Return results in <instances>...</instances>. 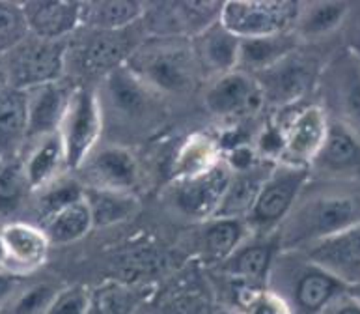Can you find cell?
I'll return each mask as SVG.
<instances>
[{
    "label": "cell",
    "instance_id": "obj_6",
    "mask_svg": "<svg viewBox=\"0 0 360 314\" xmlns=\"http://www.w3.org/2000/svg\"><path fill=\"white\" fill-rule=\"evenodd\" d=\"M308 168L276 161L245 217L250 236H276L308 180Z\"/></svg>",
    "mask_w": 360,
    "mask_h": 314
},
{
    "label": "cell",
    "instance_id": "obj_4",
    "mask_svg": "<svg viewBox=\"0 0 360 314\" xmlns=\"http://www.w3.org/2000/svg\"><path fill=\"white\" fill-rule=\"evenodd\" d=\"M316 92L327 118L360 139V60L347 45L328 56Z\"/></svg>",
    "mask_w": 360,
    "mask_h": 314
},
{
    "label": "cell",
    "instance_id": "obj_44",
    "mask_svg": "<svg viewBox=\"0 0 360 314\" xmlns=\"http://www.w3.org/2000/svg\"><path fill=\"white\" fill-rule=\"evenodd\" d=\"M6 88H8V75H6L4 56H0V94L4 92Z\"/></svg>",
    "mask_w": 360,
    "mask_h": 314
},
{
    "label": "cell",
    "instance_id": "obj_17",
    "mask_svg": "<svg viewBox=\"0 0 360 314\" xmlns=\"http://www.w3.org/2000/svg\"><path fill=\"white\" fill-rule=\"evenodd\" d=\"M101 90L114 116L127 122H140L155 114L159 96L139 81L125 65L103 77Z\"/></svg>",
    "mask_w": 360,
    "mask_h": 314
},
{
    "label": "cell",
    "instance_id": "obj_10",
    "mask_svg": "<svg viewBox=\"0 0 360 314\" xmlns=\"http://www.w3.org/2000/svg\"><path fill=\"white\" fill-rule=\"evenodd\" d=\"M301 2L278 0H231L222 2L219 21L239 39L264 38L276 34L293 32Z\"/></svg>",
    "mask_w": 360,
    "mask_h": 314
},
{
    "label": "cell",
    "instance_id": "obj_19",
    "mask_svg": "<svg viewBox=\"0 0 360 314\" xmlns=\"http://www.w3.org/2000/svg\"><path fill=\"white\" fill-rule=\"evenodd\" d=\"M312 176L360 180V139L344 125L328 120L327 139L310 167Z\"/></svg>",
    "mask_w": 360,
    "mask_h": 314
},
{
    "label": "cell",
    "instance_id": "obj_3",
    "mask_svg": "<svg viewBox=\"0 0 360 314\" xmlns=\"http://www.w3.org/2000/svg\"><path fill=\"white\" fill-rule=\"evenodd\" d=\"M265 288L282 299L290 314H321L334 298L347 290L344 282L299 251H278Z\"/></svg>",
    "mask_w": 360,
    "mask_h": 314
},
{
    "label": "cell",
    "instance_id": "obj_47",
    "mask_svg": "<svg viewBox=\"0 0 360 314\" xmlns=\"http://www.w3.org/2000/svg\"><path fill=\"white\" fill-rule=\"evenodd\" d=\"M0 159H4V157H0Z\"/></svg>",
    "mask_w": 360,
    "mask_h": 314
},
{
    "label": "cell",
    "instance_id": "obj_45",
    "mask_svg": "<svg viewBox=\"0 0 360 314\" xmlns=\"http://www.w3.org/2000/svg\"><path fill=\"white\" fill-rule=\"evenodd\" d=\"M8 265V255H6L4 239H2V234H0V268H6ZM8 270V268H6Z\"/></svg>",
    "mask_w": 360,
    "mask_h": 314
},
{
    "label": "cell",
    "instance_id": "obj_42",
    "mask_svg": "<svg viewBox=\"0 0 360 314\" xmlns=\"http://www.w3.org/2000/svg\"><path fill=\"white\" fill-rule=\"evenodd\" d=\"M321 314H360V303L345 290L338 298H334Z\"/></svg>",
    "mask_w": 360,
    "mask_h": 314
},
{
    "label": "cell",
    "instance_id": "obj_38",
    "mask_svg": "<svg viewBox=\"0 0 360 314\" xmlns=\"http://www.w3.org/2000/svg\"><path fill=\"white\" fill-rule=\"evenodd\" d=\"M91 292L84 284L60 288L45 314H90Z\"/></svg>",
    "mask_w": 360,
    "mask_h": 314
},
{
    "label": "cell",
    "instance_id": "obj_21",
    "mask_svg": "<svg viewBox=\"0 0 360 314\" xmlns=\"http://www.w3.org/2000/svg\"><path fill=\"white\" fill-rule=\"evenodd\" d=\"M0 234L4 239L6 255H8V270L19 275L38 270L44 264L49 253L47 236L36 222L15 221L0 225Z\"/></svg>",
    "mask_w": 360,
    "mask_h": 314
},
{
    "label": "cell",
    "instance_id": "obj_2",
    "mask_svg": "<svg viewBox=\"0 0 360 314\" xmlns=\"http://www.w3.org/2000/svg\"><path fill=\"white\" fill-rule=\"evenodd\" d=\"M124 65L159 98L187 96L204 79L188 38L146 36Z\"/></svg>",
    "mask_w": 360,
    "mask_h": 314
},
{
    "label": "cell",
    "instance_id": "obj_46",
    "mask_svg": "<svg viewBox=\"0 0 360 314\" xmlns=\"http://www.w3.org/2000/svg\"><path fill=\"white\" fill-rule=\"evenodd\" d=\"M347 294H349V296H353V298H355L356 301L360 303V282L359 284H355V287H347Z\"/></svg>",
    "mask_w": 360,
    "mask_h": 314
},
{
    "label": "cell",
    "instance_id": "obj_30",
    "mask_svg": "<svg viewBox=\"0 0 360 314\" xmlns=\"http://www.w3.org/2000/svg\"><path fill=\"white\" fill-rule=\"evenodd\" d=\"M146 11L142 2H84L82 28L118 32L140 25Z\"/></svg>",
    "mask_w": 360,
    "mask_h": 314
},
{
    "label": "cell",
    "instance_id": "obj_27",
    "mask_svg": "<svg viewBox=\"0 0 360 314\" xmlns=\"http://www.w3.org/2000/svg\"><path fill=\"white\" fill-rule=\"evenodd\" d=\"M297 47H301V44L297 42L293 32L241 39L237 70L250 73V75H258L262 71L273 68L282 58H285Z\"/></svg>",
    "mask_w": 360,
    "mask_h": 314
},
{
    "label": "cell",
    "instance_id": "obj_39",
    "mask_svg": "<svg viewBox=\"0 0 360 314\" xmlns=\"http://www.w3.org/2000/svg\"><path fill=\"white\" fill-rule=\"evenodd\" d=\"M241 314H290V310L271 290L252 288L241 299Z\"/></svg>",
    "mask_w": 360,
    "mask_h": 314
},
{
    "label": "cell",
    "instance_id": "obj_40",
    "mask_svg": "<svg viewBox=\"0 0 360 314\" xmlns=\"http://www.w3.org/2000/svg\"><path fill=\"white\" fill-rule=\"evenodd\" d=\"M91 305H97L101 314H127L131 298L124 288L107 287L99 294H91Z\"/></svg>",
    "mask_w": 360,
    "mask_h": 314
},
{
    "label": "cell",
    "instance_id": "obj_11",
    "mask_svg": "<svg viewBox=\"0 0 360 314\" xmlns=\"http://www.w3.org/2000/svg\"><path fill=\"white\" fill-rule=\"evenodd\" d=\"M133 28L118 30V32L84 28L86 32L82 34L81 38H70L68 60L73 58V64L82 75L103 79L110 71L124 65L131 53L136 49V45L146 38V36H136L131 32Z\"/></svg>",
    "mask_w": 360,
    "mask_h": 314
},
{
    "label": "cell",
    "instance_id": "obj_23",
    "mask_svg": "<svg viewBox=\"0 0 360 314\" xmlns=\"http://www.w3.org/2000/svg\"><path fill=\"white\" fill-rule=\"evenodd\" d=\"M353 6L347 2H301L293 36L301 45H314L330 38L349 19Z\"/></svg>",
    "mask_w": 360,
    "mask_h": 314
},
{
    "label": "cell",
    "instance_id": "obj_15",
    "mask_svg": "<svg viewBox=\"0 0 360 314\" xmlns=\"http://www.w3.org/2000/svg\"><path fill=\"white\" fill-rule=\"evenodd\" d=\"M82 187L135 193L140 167L135 153L120 144L97 146L75 172Z\"/></svg>",
    "mask_w": 360,
    "mask_h": 314
},
{
    "label": "cell",
    "instance_id": "obj_16",
    "mask_svg": "<svg viewBox=\"0 0 360 314\" xmlns=\"http://www.w3.org/2000/svg\"><path fill=\"white\" fill-rule=\"evenodd\" d=\"M299 253L345 287H355L360 282V227L316 241Z\"/></svg>",
    "mask_w": 360,
    "mask_h": 314
},
{
    "label": "cell",
    "instance_id": "obj_12",
    "mask_svg": "<svg viewBox=\"0 0 360 314\" xmlns=\"http://www.w3.org/2000/svg\"><path fill=\"white\" fill-rule=\"evenodd\" d=\"M230 176V167L222 159L215 167L202 174L188 178H174L167 189L168 204L181 217L202 225L217 215Z\"/></svg>",
    "mask_w": 360,
    "mask_h": 314
},
{
    "label": "cell",
    "instance_id": "obj_41",
    "mask_svg": "<svg viewBox=\"0 0 360 314\" xmlns=\"http://www.w3.org/2000/svg\"><path fill=\"white\" fill-rule=\"evenodd\" d=\"M25 287V275L0 268V310H4L11 303V299L21 292Z\"/></svg>",
    "mask_w": 360,
    "mask_h": 314
},
{
    "label": "cell",
    "instance_id": "obj_9",
    "mask_svg": "<svg viewBox=\"0 0 360 314\" xmlns=\"http://www.w3.org/2000/svg\"><path fill=\"white\" fill-rule=\"evenodd\" d=\"M274 122L282 131L280 161L310 170L327 139V114L316 101H304L278 111V118H274Z\"/></svg>",
    "mask_w": 360,
    "mask_h": 314
},
{
    "label": "cell",
    "instance_id": "obj_32",
    "mask_svg": "<svg viewBox=\"0 0 360 314\" xmlns=\"http://www.w3.org/2000/svg\"><path fill=\"white\" fill-rule=\"evenodd\" d=\"M39 228L44 230L51 245H70L88 236L94 230V225L84 195L79 202L49 217L47 221L39 225Z\"/></svg>",
    "mask_w": 360,
    "mask_h": 314
},
{
    "label": "cell",
    "instance_id": "obj_13",
    "mask_svg": "<svg viewBox=\"0 0 360 314\" xmlns=\"http://www.w3.org/2000/svg\"><path fill=\"white\" fill-rule=\"evenodd\" d=\"M222 2H167L146 6L140 25L146 36L193 39L219 21Z\"/></svg>",
    "mask_w": 360,
    "mask_h": 314
},
{
    "label": "cell",
    "instance_id": "obj_25",
    "mask_svg": "<svg viewBox=\"0 0 360 314\" xmlns=\"http://www.w3.org/2000/svg\"><path fill=\"white\" fill-rule=\"evenodd\" d=\"M25 144H28L27 153L19 157V161H21L22 172L27 176L32 193L44 189L45 185L70 172L58 133L25 142Z\"/></svg>",
    "mask_w": 360,
    "mask_h": 314
},
{
    "label": "cell",
    "instance_id": "obj_1",
    "mask_svg": "<svg viewBox=\"0 0 360 314\" xmlns=\"http://www.w3.org/2000/svg\"><path fill=\"white\" fill-rule=\"evenodd\" d=\"M355 227H360V180L308 174L276 239L280 251H301Z\"/></svg>",
    "mask_w": 360,
    "mask_h": 314
},
{
    "label": "cell",
    "instance_id": "obj_8",
    "mask_svg": "<svg viewBox=\"0 0 360 314\" xmlns=\"http://www.w3.org/2000/svg\"><path fill=\"white\" fill-rule=\"evenodd\" d=\"M103 125V108L96 90L88 87L73 88L64 122L58 131L70 172L75 174L88 156L99 146Z\"/></svg>",
    "mask_w": 360,
    "mask_h": 314
},
{
    "label": "cell",
    "instance_id": "obj_29",
    "mask_svg": "<svg viewBox=\"0 0 360 314\" xmlns=\"http://www.w3.org/2000/svg\"><path fill=\"white\" fill-rule=\"evenodd\" d=\"M250 236L245 219H231V217H213L202 222L200 230V244L204 255L211 260L222 262L239 249V245Z\"/></svg>",
    "mask_w": 360,
    "mask_h": 314
},
{
    "label": "cell",
    "instance_id": "obj_31",
    "mask_svg": "<svg viewBox=\"0 0 360 314\" xmlns=\"http://www.w3.org/2000/svg\"><path fill=\"white\" fill-rule=\"evenodd\" d=\"M27 94L8 87L0 94V157L27 141Z\"/></svg>",
    "mask_w": 360,
    "mask_h": 314
},
{
    "label": "cell",
    "instance_id": "obj_14",
    "mask_svg": "<svg viewBox=\"0 0 360 314\" xmlns=\"http://www.w3.org/2000/svg\"><path fill=\"white\" fill-rule=\"evenodd\" d=\"M204 105L217 118L236 120L259 113L265 99L256 77L233 70L207 81Z\"/></svg>",
    "mask_w": 360,
    "mask_h": 314
},
{
    "label": "cell",
    "instance_id": "obj_35",
    "mask_svg": "<svg viewBox=\"0 0 360 314\" xmlns=\"http://www.w3.org/2000/svg\"><path fill=\"white\" fill-rule=\"evenodd\" d=\"M222 161V153L213 139L205 135L191 137L179 150L174 168V178H188L210 170Z\"/></svg>",
    "mask_w": 360,
    "mask_h": 314
},
{
    "label": "cell",
    "instance_id": "obj_24",
    "mask_svg": "<svg viewBox=\"0 0 360 314\" xmlns=\"http://www.w3.org/2000/svg\"><path fill=\"white\" fill-rule=\"evenodd\" d=\"M278 239L276 236H248L239 249L228 256L221 264L222 271L228 275L247 282L264 284L269 275L271 265L278 255Z\"/></svg>",
    "mask_w": 360,
    "mask_h": 314
},
{
    "label": "cell",
    "instance_id": "obj_22",
    "mask_svg": "<svg viewBox=\"0 0 360 314\" xmlns=\"http://www.w3.org/2000/svg\"><path fill=\"white\" fill-rule=\"evenodd\" d=\"M191 42L204 81L237 70L241 39L231 34L221 21L213 23Z\"/></svg>",
    "mask_w": 360,
    "mask_h": 314
},
{
    "label": "cell",
    "instance_id": "obj_36",
    "mask_svg": "<svg viewBox=\"0 0 360 314\" xmlns=\"http://www.w3.org/2000/svg\"><path fill=\"white\" fill-rule=\"evenodd\" d=\"M28 36L22 2H0V56L15 49Z\"/></svg>",
    "mask_w": 360,
    "mask_h": 314
},
{
    "label": "cell",
    "instance_id": "obj_26",
    "mask_svg": "<svg viewBox=\"0 0 360 314\" xmlns=\"http://www.w3.org/2000/svg\"><path fill=\"white\" fill-rule=\"evenodd\" d=\"M274 163L267 159H258L250 167L243 170H231L230 182L222 196L221 206L215 217H231V219H245L250 208L258 199L259 189L273 170Z\"/></svg>",
    "mask_w": 360,
    "mask_h": 314
},
{
    "label": "cell",
    "instance_id": "obj_7",
    "mask_svg": "<svg viewBox=\"0 0 360 314\" xmlns=\"http://www.w3.org/2000/svg\"><path fill=\"white\" fill-rule=\"evenodd\" d=\"M68 47L70 39L53 42L30 34L21 45L4 54L8 87L30 90L62 81L68 70Z\"/></svg>",
    "mask_w": 360,
    "mask_h": 314
},
{
    "label": "cell",
    "instance_id": "obj_20",
    "mask_svg": "<svg viewBox=\"0 0 360 314\" xmlns=\"http://www.w3.org/2000/svg\"><path fill=\"white\" fill-rule=\"evenodd\" d=\"M82 8L84 2H22L28 30L41 39L73 38L82 28Z\"/></svg>",
    "mask_w": 360,
    "mask_h": 314
},
{
    "label": "cell",
    "instance_id": "obj_5",
    "mask_svg": "<svg viewBox=\"0 0 360 314\" xmlns=\"http://www.w3.org/2000/svg\"><path fill=\"white\" fill-rule=\"evenodd\" d=\"M325 62L327 58H321L316 51L301 45L273 68L254 75L264 92L265 107L274 108L278 113L304 103V99L316 92Z\"/></svg>",
    "mask_w": 360,
    "mask_h": 314
},
{
    "label": "cell",
    "instance_id": "obj_33",
    "mask_svg": "<svg viewBox=\"0 0 360 314\" xmlns=\"http://www.w3.org/2000/svg\"><path fill=\"white\" fill-rule=\"evenodd\" d=\"M32 189L22 172L19 157L0 159V225L15 221Z\"/></svg>",
    "mask_w": 360,
    "mask_h": 314
},
{
    "label": "cell",
    "instance_id": "obj_34",
    "mask_svg": "<svg viewBox=\"0 0 360 314\" xmlns=\"http://www.w3.org/2000/svg\"><path fill=\"white\" fill-rule=\"evenodd\" d=\"M36 195L34 199V206H36V215H38V222L36 225H41L53 217L54 213H58L60 210L75 204L82 199L84 195V187L75 176H60L58 180H54L49 185H45L44 189L32 193Z\"/></svg>",
    "mask_w": 360,
    "mask_h": 314
},
{
    "label": "cell",
    "instance_id": "obj_37",
    "mask_svg": "<svg viewBox=\"0 0 360 314\" xmlns=\"http://www.w3.org/2000/svg\"><path fill=\"white\" fill-rule=\"evenodd\" d=\"M58 290L60 288L53 282H34L30 287L25 284L6 307L4 314H45Z\"/></svg>",
    "mask_w": 360,
    "mask_h": 314
},
{
    "label": "cell",
    "instance_id": "obj_18",
    "mask_svg": "<svg viewBox=\"0 0 360 314\" xmlns=\"http://www.w3.org/2000/svg\"><path fill=\"white\" fill-rule=\"evenodd\" d=\"M27 94V141L56 135L64 122L73 88L62 81L25 90Z\"/></svg>",
    "mask_w": 360,
    "mask_h": 314
},
{
    "label": "cell",
    "instance_id": "obj_28",
    "mask_svg": "<svg viewBox=\"0 0 360 314\" xmlns=\"http://www.w3.org/2000/svg\"><path fill=\"white\" fill-rule=\"evenodd\" d=\"M84 202L90 210L94 228L116 227L120 222L129 221L140 210L136 193H125V191L84 187Z\"/></svg>",
    "mask_w": 360,
    "mask_h": 314
},
{
    "label": "cell",
    "instance_id": "obj_43",
    "mask_svg": "<svg viewBox=\"0 0 360 314\" xmlns=\"http://www.w3.org/2000/svg\"><path fill=\"white\" fill-rule=\"evenodd\" d=\"M347 47H349V49L353 51V53H355L356 56H359V60H360V28L353 32V36H351Z\"/></svg>",
    "mask_w": 360,
    "mask_h": 314
}]
</instances>
